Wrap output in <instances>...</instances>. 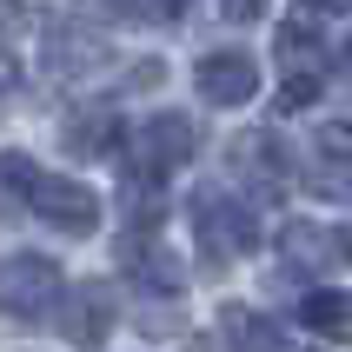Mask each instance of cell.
<instances>
[{
    "instance_id": "1",
    "label": "cell",
    "mask_w": 352,
    "mask_h": 352,
    "mask_svg": "<svg viewBox=\"0 0 352 352\" xmlns=\"http://www.w3.org/2000/svg\"><path fill=\"white\" fill-rule=\"evenodd\" d=\"M67 293V279L47 253H7L0 259V319H20V326H34L47 319V306Z\"/></svg>"
},
{
    "instance_id": "2",
    "label": "cell",
    "mask_w": 352,
    "mask_h": 352,
    "mask_svg": "<svg viewBox=\"0 0 352 352\" xmlns=\"http://www.w3.org/2000/svg\"><path fill=\"white\" fill-rule=\"evenodd\" d=\"M193 233H199V246L213 259H239V253L259 246V219H253V206L239 193L206 186V193H193Z\"/></svg>"
},
{
    "instance_id": "3",
    "label": "cell",
    "mask_w": 352,
    "mask_h": 352,
    "mask_svg": "<svg viewBox=\"0 0 352 352\" xmlns=\"http://www.w3.org/2000/svg\"><path fill=\"white\" fill-rule=\"evenodd\" d=\"M279 266H286V273H346L352 266V226L286 219V226H279Z\"/></svg>"
},
{
    "instance_id": "4",
    "label": "cell",
    "mask_w": 352,
    "mask_h": 352,
    "mask_svg": "<svg viewBox=\"0 0 352 352\" xmlns=\"http://www.w3.org/2000/svg\"><path fill=\"white\" fill-rule=\"evenodd\" d=\"M199 153V126L186 113H153L133 140V173H153V179H173L179 166H193Z\"/></svg>"
},
{
    "instance_id": "5",
    "label": "cell",
    "mask_w": 352,
    "mask_h": 352,
    "mask_svg": "<svg viewBox=\"0 0 352 352\" xmlns=\"http://www.w3.org/2000/svg\"><path fill=\"white\" fill-rule=\"evenodd\" d=\"M27 206H34V213L54 226V233H67V239L100 233V193H94V186H80V179L40 173V179H34V193H27Z\"/></svg>"
},
{
    "instance_id": "6",
    "label": "cell",
    "mask_w": 352,
    "mask_h": 352,
    "mask_svg": "<svg viewBox=\"0 0 352 352\" xmlns=\"http://www.w3.org/2000/svg\"><path fill=\"white\" fill-rule=\"evenodd\" d=\"M193 87H199V100H213V107H246V100L259 94V67H253V54L226 47V54H206L193 67Z\"/></svg>"
},
{
    "instance_id": "7",
    "label": "cell",
    "mask_w": 352,
    "mask_h": 352,
    "mask_svg": "<svg viewBox=\"0 0 352 352\" xmlns=\"http://www.w3.org/2000/svg\"><path fill=\"white\" fill-rule=\"evenodd\" d=\"M226 173L246 179V186H279V179L293 173V160H286L279 133L253 126V133H233V146H226Z\"/></svg>"
},
{
    "instance_id": "8",
    "label": "cell",
    "mask_w": 352,
    "mask_h": 352,
    "mask_svg": "<svg viewBox=\"0 0 352 352\" xmlns=\"http://www.w3.org/2000/svg\"><path fill=\"white\" fill-rule=\"evenodd\" d=\"M306 186H313L319 199H352V126H326V133H313Z\"/></svg>"
},
{
    "instance_id": "9",
    "label": "cell",
    "mask_w": 352,
    "mask_h": 352,
    "mask_svg": "<svg viewBox=\"0 0 352 352\" xmlns=\"http://www.w3.org/2000/svg\"><path fill=\"white\" fill-rule=\"evenodd\" d=\"M107 40L87 34V27H54L47 34V74L54 80H80V74H94V67H107Z\"/></svg>"
},
{
    "instance_id": "10",
    "label": "cell",
    "mask_w": 352,
    "mask_h": 352,
    "mask_svg": "<svg viewBox=\"0 0 352 352\" xmlns=\"http://www.w3.org/2000/svg\"><path fill=\"white\" fill-rule=\"evenodd\" d=\"M279 80H326L333 67V47L313 34V27H279Z\"/></svg>"
},
{
    "instance_id": "11",
    "label": "cell",
    "mask_w": 352,
    "mask_h": 352,
    "mask_svg": "<svg viewBox=\"0 0 352 352\" xmlns=\"http://www.w3.org/2000/svg\"><path fill=\"white\" fill-rule=\"evenodd\" d=\"M60 299H67V293H60ZM107 326H113V299H107V286H74L60 333L80 339V346H100V339H107Z\"/></svg>"
},
{
    "instance_id": "12",
    "label": "cell",
    "mask_w": 352,
    "mask_h": 352,
    "mask_svg": "<svg viewBox=\"0 0 352 352\" xmlns=\"http://www.w3.org/2000/svg\"><path fill=\"white\" fill-rule=\"evenodd\" d=\"M126 279H140L146 293L173 299L179 286H186V273H179V259L166 253V246H153V239H140V246H126Z\"/></svg>"
},
{
    "instance_id": "13",
    "label": "cell",
    "mask_w": 352,
    "mask_h": 352,
    "mask_svg": "<svg viewBox=\"0 0 352 352\" xmlns=\"http://www.w3.org/2000/svg\"><path fill=\"white\" fill-rule=\"evenodd\" d=\"M113 140H120V113L113 107H80V113H67V146H74L80 160L113 153Z\"/></svg>"
},
{
    "instance_id": "14",
    "label": "cell",
    "mask_w": 352,
    "mask_h": 352,
    "mask_svg": "<svg viewBox=\"0 0 352 352\" xmlns=\"http://www.w3.org/2000/svg\"><path fill=\"white\" fill-rule=\"evenodd\" d=\"M299 319H306V333H319V339H339V346H352V293H333V286H319V293H306Z\"/></svg>"
},
{
    "instance_id": "15",
    "label": "cell",
    "mask_w": 352,
    "mask_h": 352,
    "mask_svg": "<svg viewBox=\"0 0 352 352\" xmlns=\"http://www.w3.org/2000/svg\"><path fill=\"white\" fill-rule=\"evenodd\" d=\"M219 333H226V339H253V346L286 339V333H279V319H259V313H226V319H219Z\"/></svg>"
},
{
    "instance_id": "16",
    "label": "cell",
    "mask_w": 352,
    "mask_h": 352,
    "mask_svg": "<svg viewBox=\"0 0 352 352\" xmlns=\"http://www.w3.org/2000/svg\"><path fill=\"white\" fill-rule=\"evenodd\" d=\"M20 34H27V0H0V80L14 74V60H7V54H14Z\"/></svg>"
},
{
    "instance_id": "17",
    "label": "cell",
    "mask_w": 352,
    "mask_h": 352,
    "mask_svg": "<svg viewBox=\"0 0 352 352\" xmlns=\"http://www.w3.org/2000/svg\"><path fill=\"white\" fill-rule=\"evenodd\" d=\"M34 179H40V166L27 153H0V186H20V199L34 193Z\"/></svg>"
},
{
    "instance_id": "18",
    "label": "cell",
    "mask_w": 352,
    "mask_h": 352,
    "mask_svg": "<svg viewBox=\"0 0 352 352\" xmlns=\"http://www.w3.org/2000/svg\"><path fill=\"white\" fill-rule=\"evenodd\" d=\"M219 14L233 20V27H246V20H259V14H266V0H219Z\"/></svg>"
},
{
    "instance_id": "19",
    "label": "cell",
    "mask_w": 352,
    "mask_h": 352,
    "mask_svg": "<svg viewBox=\"0 0 352 352\" xmlns=\"http://www.w3.org/2000/svg\"><path fill=\"white\" fill-rule=\"evenodd\" d=\"M133 7H140L146 20H179L186 7H193V0H133Z\"/></svg>"
},
{
    "instance_id": "20",
    "label": "cell",
    "mask_w": 352,
    "mask_h": 352,
    "mask_svg": "<svg viewBox=\"0 0 352 352\" xmlns=\"http://www.w3.org/2000/svg\"><path fill=\"white\" fill-rule=\"evenodd\" d=\"M313 14H352V0H306Z\"/></svg>"
},
{
    "instance_id": "21",
    "label": "cell",
    "mask_w": 352,
    "mask_h": 352,
    "mask_svg": "<svg viewBox=\"0 0 352 352\" xmlns=\"http://www.w3.org/2000/svg\"><path fill=\"white\" fill-rule=\"evenodd\" d=\"M339 67H346V80H352V40H346V54H339Z\"/></svg>"
}]
</instances>
